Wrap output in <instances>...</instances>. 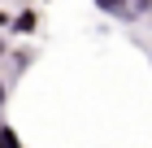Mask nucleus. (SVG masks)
Segmentation results:
<instances>
[{"instance_id":"f257e3e1","label":"nucleus","mask_w":152,"mask_h":148,"mask_svg":"<svg viewBox=\"0 0 152 148\" xmlns=\"http://www.w3.org/2000/svg\"><path fill=\"white\" fill-rule=\"evenodd\" d=\"M9 31H18V35H35V31H39V13H35V9H22V13H13Z\"/></svg>"},{"instance_id":"f03ea898","label":"nucleus","mask_w":152,"mask_h":148,"mask_svg":"<svg viewBox=\"0 0 152 148\" xmlns=\"http://www.w3.org/2000/svg\"><path fill=\"white\" fill-rule=\"evenodd\" d=\"M96 9L100 13H109V18H117V22H135V18H130V4L126 0H91Z\"/></svg>"},{"instance_id":"7ed1b4c3","label":"nucleus","mask_w":152,"mask_h":148,"mask_svg":"<svg viewBox=\"0 0 152 148\" xmlns=\"http://www.w3.org/2000/svg\"><path fill=\"white\" fill-rule=\"evenodd\" d=\"M0 148H22L18 131H13V126H4V122H0Z\"/></svg>"},{"instance_id":"20e7f679","label":"nucleus","mask_w":152,"mask_h":148,"mask_svg":"<svg viewBox=\"0 0 152 148\" xmlns=\"http://www.w3.org/2000/svg\"><path fill=\"white\" fill-rule=\"evenodd\" d=\"M130 4V18H143V13H152V0H126Z\"/></svg>"},{"instance_id":"39448f33","label":"nucleus","mask_w":152,"mask_h":148,"mask_svg":"<svg viewBox=\"0 0 152 148\" xmlns=\"http://www.w3.org/2000/svg\"><path fill=\"white\" fill-rule=\"evenodd\" d=\"M13 22V18H9V13H4V9H0V26H9Z\"/></svg>"},{"instance_id":"423d86ee","label":"nucleus","mask_w":152,"mask_h":148,"mask_svg":"<svg viewBox=\"0 0 152 148\" xmlns=\"http://www.w3.org/2000/svg\"><path fill=\"white\" fill-rule=\"evenodd\" d=\"M0 57H4V39H0Z\"/></svg>"}]
</instances>
